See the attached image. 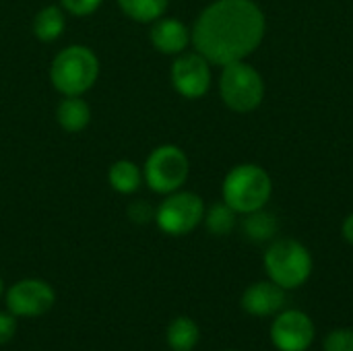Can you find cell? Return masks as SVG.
<instances>
[{
  "mask_svg": "<svg viewBox=\"0 0 353 351\" xmlns=\"http://www.w3.org/2000/svg\"><path fill=\"white\" fill-rule=\"evenodd\" d=\"M267 19L254 0H213L201 10L190 43L215 66L246 60L263 43Z\"/></svg>",
  "mask_w": 353,
  "mask_h": 351,
  "instance_id": "1",
  "label": "cell"
},
{
  "mask_svg": "<svg viewBox=\"0 0 353 351\" xmlns=\"http://www.w3.org/2000/svg\"><path fill=\"white\" fill-rule=\"evenodd\" d=\"M99 79L97 54L81 43L60 50L50 64V81L62 97L85 95Z\"/></svg>",
  "mask_w": 353,
  "mask_h": 351,
  "instance_id": "2",
  "label": "cell"
},
{
  "mask_svg": "<svg viewBox=\"0 0 353 351\" xmlns=\"http://www.w3.org/2000/svg\"><path fill=\"white\" fill-rule=\"evenodd\" d=\"M273 194V180L269 172L256 163L234 166L221 184L223 203H228L238 215L265 209Z\"/></svg>",
  "mask_w": 353,
  "mask_h": 351,
  "instance_id": "3",
  "label": "cell"
},
{
  "mask_svg": "<svg viewBox=\"0 0 353 351\" xmlns=\"http://www.w3.org/2000/svg\"><path fill=\"white\" fill-rule=\"evenodd\" d=\"M265 271L267 277L285 292L298 290L312 275V254L294 238L273 240L265 252Z\"/></svg>",
  "mask_w": 353,
  "mask_h": 351,
  "instance_id": "4",
  "label": "cell"
},
{
  "mask_svg": "<svg viewBox=\"0 0 353 351\" xmlns=\"http://www.w3.org/2000/svg\"><path fill=\"white\" fill-rule=\"evenodd\" d=\"M219 95L232 112H254L265 99L263 74L246 60L225 64L219 74Z\"/></svg>",
  "mask_w": 353,
  "mask_h": 351,
  "instance_id": "5",
  "label": "cell"
},
{
  "mask_svg": "<svg viewBox=\"0 0 353 351\" xmlns=\"http://www.w3.org/2000/svg\"><path fill=\"white\" fill-rule=\"evenodd\" d=\"M190 174L188 155L176 145H159L155 147L143 166L145 184L157 194H170L180 190Z\"/></svg>",
  "mask_w": 353,
  "mask_h": 351,
  "instance_id": "6",
  "label": "cell"
},
{
  "mask_svg": "<svg viewBox=\"0 0 353 351\" xmlns=\"http://www.w3.org/2000/svg\"><path fill=\"white\" fill-rule=\"evenodd\" d=\"M205 201L190 190H176L155 209V223L168 236H186L194 232L205 217Z\"/></svg>",
  "mask_w": 353,
  "mask_h": 351,
  "instance_id": "7",
  "label": "cell"
},
{
  "mask_svg": "<svg viewBox=\"0 0 353 351\" xmlns=\"http://www.w3.org/2000/svg\"><path fill=\"white\" fill-rule=\"evenodd\" d=\"M170 79L174 89L186 99H199L211 89V62L194 52H182L174 56Z\"/></svg>",
  "mask_w": 353,
  "mask_h": 351,
  "instance_id": "8",
  "label": "cell"
},
{
  "mask_svg": "<svg viewBox=\"0 0 353 351\" xmlns=\"http://www.w3.org/2000/svg\"><path fill=\"white\" fill-rule=\"evenodd\" d=\"M6 308L21 319H35L54 308V288L41 279H21L4 292Z\"/></svg>",
  "mask_w": 353,
  "mask_h": 351,
  "instance_id": "9",
  "label": "cell"
},
{
  "mask_svg": "<svg viewBox=\"0 0 353 351\" xmlns=\"http://www.w3.org/2000/svg\"><path fill=\"white\" fill-rule=\"evenodd\" d=\"M269 335L277 351H306L314 341L316 329L306 312L290 308L275 314Z\"/></svg>",
  "mask_w": 353,
  "mask_h": 351,
  "instance_id": "10",
  "label": "cell"
},
{
  "mask_svg": "<svg viewBox=\"0 0 353 351\" xmlns=\"http://www.w3.org/2000/svg\"><path fill=\"white\" fill-rule=\"evenodd\" d=\"M240 302H242V308L246 314L267 319V317H275L277 312H281L285 308L288 292L283 288H279L277 283H273L271 279L256 281L244 290Z\"/></svg>",
  "mask_w": 353,
  "mask_h": 351,
  "instance_id": "11",
  "label": "cell"
},
{
  "mask_svg": "<svg viewBox=\"0 0 353 351\" xmlns=\"http://www.w3.org/2000/svg\"><path fill=\"white\" fill-rule=\"evenodd\" d=\"M151 46L165 56H178L190 46V29L174 17H161L151 23L149 31Z\"/></svg>",
  "mask_w": 353,
  "mask_h": 351,
  "instance_id": "12",
  "label": "cell"
},
{
  "mask_svg": "<svg viewBox=\"0 0 353 351\" xmlns=\"http://www.w3.org/2000/svg\"><path fill=\"white\" fill-rule=\"evenodd\" d=\"M56 120L66 132H81L91 122V108L83 99V95H68L56 108Z\"/></svg>",
  "mask_w": 353,
  "mask_h": 351,
  "instance_id": "13",
  "label": "cell"
},
{
  "mask_svg": "<svg viewBox=\"0 0 353 351\" xmlns=\"http://www.w3.org/2000/svg\"><path fill=\"white\" fill-rule=\"evenodd\" d=\"M66 27V10L60 4H48L37 10L33 17V35L39 41L52 43L56 41Z\"/></svg>",
  "mask_w": 353,
  "mask_h": 351,
  "instance_id": "14",
  "label": "cell"
},
{
  "mask_svg": "<svg viewBox=\"0 0 353 351\" xmlns=\"http://www.w3.org/2000/svg\"><path fill=\"white\" fill-rule=\"evenodd\" d=\"M108 182L112 190L120 194H132L141 188L143 180V168H139L130 159H118L108 170Z\"/></svg>",
  "mask_w": 353,
  "mask_h": 351,
  "instance_id": "15",
  "label": "cell"
},
{
  "mask_svg": "<svg viewBox=\"0 0 353 351\" xmlns=\"http://www.w3.org/2000/svg\"><path fill=\"white\" fill-rule=\"evenodd\" d=\"M201 329L190 317L174 319L165 329V341L172 351H192L199 345Z\"/></svg>",
  "mask_w": 353,
  "mask_h": 351,
  "instance_id": "16",
  "label": "cell"
},
{
  "mask_svg": "<svg viewBox=\"0 0 353 351\" xmlns=\"http://www.w3.org/2000/svg\"><path fill=\"white\" fill-rule=\"evenodd\" d=\"M242 230H244V236L250 240V242H271L275 238V234L279 232V221L273 213L265 211V209H259V211H252L248 215H244V221H242Z\"/></svg>",
  "mask_w": 353,
  "mask_h": 351,
  "instance_id": "17",
  "label": "cell"
},
{
  "mask_svg": "<svg viewBox=\"0 0 353 351\" xmlns=\"http://www.w3.org/2000/svg\"><path fill=\"white\" fill-rule=\"evenodd\" d=\"M168 4L170 0H118L120 10L128 19L137 23H147V25L161 19L168 10Z\"/></svg>",
  "mask_w": 353,
  "mask_h": 351,
  "instance_id": "18",
  "label": "cell"
},
{
  "mask_svg": "<svg viewBox=\"0 0 353 351\" xmlns=\"http://www.w3.org/2000/svg\"><path fill=\"white\" fill-rule=\"evenodd\" d=\"M207 230L213 236H228L236 230L238 223V213L228 205V203H215L209 209H205V217H203Z\"/></svg>",
  "mask_w": 353,
  "mask_h": 351,
  "instance_id": "19",
  "label": "cell"
},
{
  "mask_svg": "<svg viewBox=\"0 0 353 351\" xmlns=\"http://www.w3.org/2000/svg\"><path fill=\"white\" fill-rule=\"evenodd\" d=\"M323 351H353L352 329H335L325 337Z\"/></svg>",
  "mask_w": 353,
  "mask_h": 351,
  "instance_id": "20",
  "label": "cell"
},
{
  "mask_svg": "<svg viewBox=\"0 0 353 351\" xmlns=\"http://www.w3.org/2000/svg\"><path fill=\"white\" fill-rule=\"evenodd\" d=\"M101 4H103V0H60V6L72 17L93 14Z\"/></svg>",
  "mask_w": 353,
  "mask_h": 351,
  "instance_id": "21",
  "label": "cell"
},
{
  "mask_svg": "<svg viewBox=\"0 0 353 351\" xmlns=\"http://www.w3.org/2000/svg\"><path fill=\"white\" fill-rule=\"evenodd\" d=\"M17 333V317L10 312H0V345H6Z\"/></svg>",
  "mask_w": 353,
  "mask_h": 351,
  "instance_id": "22",
  "label": "cell"
},
{
  "mask_svg": "<svg viewBox=\"0 0 353 351\" xmlns=\"http://www.w3.org/2000/svg\"><path fill=\"white\" fill-rule=\"evenodd\" d=\"M128 217H130L134 223H147V221L155 219V213H153V209H151L147 203L139 201V203H132V205L128 207Z\"/></svg>",
  "mask_w": 353,
  "mask_h": 351,
  "instance_id": "23",
  "label": "cell"
},
{
  "mask_svg": "<svg viewBox=\"0 0 353 351\" xmlns=\"http://www.w3.org/2000/svg\"><path fill=\"white\" fill-rule=\"evenodd\" d=\"M341 234H343V238H345V242L347 244H352L353 246V213H350L345 219H343V225H341Z\"/></svg>",
  "mask_w": 353,
  "mask_h": 351,
  "instance_id": "24",
  "label": "cell"
},
{
  "mask_svg": "<svg viewBox=\"0 0 353 351\" xmlns=\"http://www.w3.org/2000/svg\"><path fill=\"white\" fill-rule=\"evenodd\" d=\"M4 296V283H2V279H0V298Z\"/></svg>",
  "mask_w": 353,
  "mask_h": 351,
  "instance_id": "25",
  "label": "cell"
},
{
  "mask_svg": "<svg viewBox=\"0 0 353 351\" xmlns=\"http://www.w3.org/2000/svg\"><path fill=\"white\" fill-rule=\"evenodd\" d=\"M225 351H236V350H225Z\"/></svg>",
  "mask_w": 353,
  "mask_h": 351,
  "instance_id": "26",
  "label": "cell"
}]
</instances>
